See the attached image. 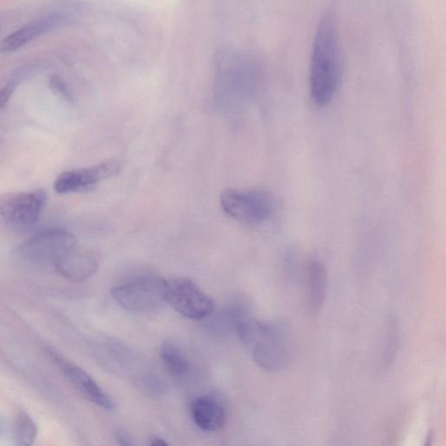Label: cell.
I'll list each match as a JSON object with an SVG mask.
<instances>
[{
	"instance_id": "1",
	"label": "cell",
	"mask_w": 446,
	"mask_h": 446,
	"mask_svg": "<svg viewBox=\"0 0 446 446\" xmlns=\"http://www.w3.org/2000/svg\"><path fill=\"white\" fill-rule=\"evenodd\" d=\"M341 77L340 44L337 20L326 12L317 26L309 70L310 96L316 106L333 101Z\"/></svg>"
},
{
	"instance_id": "2",
	"label": "cell",
	"mask_w": 446,
	"mask_h": 446,
	"mask_svg": "<svg viewBox=\"0 0 446 446\" xmlns=\"http://www.w3.org/2000/svg\"><path fill=\"white\" fill-rule=\"evenodd\" d=\"M244 344L252 348L256 365L266 372H279L291 361V331L286 323L255 320Z\"/></svg>"
},
{
	"instance_id": "3",
	"label": "cell",
	"mask_w": 446,
	"mask_h": 446,
	"mask_svg": "<svg viewBox=\"0 0 446 446\" xmlns=\"http://www.w3.org/2000/svg\"><path fill=\"white\" fill-rule=\"evenodd\" d=\"M78 248L74 235L62 228H52L33 235L17 249L19 258L31 265L55 267Z\"/></svg>"
},
{
	"instance_id": "4",
	"label": "cell",
	"mask_w": 446,
	"mask_h": 446,
	"mask_svg": "<svg viewBox=\"0 0 446 446\" xmlns=\"http://www.w3.org/2000/svg\"><path fill=\"white\" fill-rule=\"evenodd\" d=\"M167 281L156 274L133 278L111 291L114 301L130 312L142 313L155 309L166 301Z\"/></svg>"
},
{
	"instance_id": "5",
	"label": "cell",
	"mask_w": 446,
	"mask_h": 446,
	"mask_svg": "<svg viewBox=\"0 0 446 446\" xmlns=\"http://www.w3.org/2000/svg\"><path fill=\"white\" fill-rule=\"evenodd\" d=\"M46 199L43 190L0 195V220L13 231H27L38 222Z\"/></svg>"
},
{
	"instance_id": "6",
	"label": "cell",
	"mask_w": 446,
	"mask_h": 446,
	"mask_svg": "<svg viewBox=\"0 0 446 446\" xmlns=\"http://www.w3.org/2000/svg\"><path fill=\"white\" fill-rule=\"evenodd\" d=\"M220 202L227 215L249 224L266 222L274 212L273 200L264 191L226 189L221 195Z\"/></svg>"
},
{
	"instance_id": "7",
	"label": "cell",
	"mask_w": 446,
	"mask_h": 446,
	"mask_svg": "<svg viewBox=\"0 0 446 446\" xmlns=\"http://www.w3.org/2000/svg\"><path fill=\"white\" fill-rule=\"evenodd\" d=\"M166 301L188 319H204L214 309L212 298L188 278L167 281Z\"/></svg>"
},
{
	"instance_id": "8",
	"label": "cell",
	"mask_w": 446,
	"mask_h": 446,
	"mask_svg": "<svg viewBox=\"0 0 446 446\" xmlns=\"http://www.w3.org/2000/svg\"><path fill=\"white\" fill-rule=\"evenodd\" d=\"M121 167L116 160H109L98 165L62 173L57 178L55 189L60 194L87 191L99 181L117 176Z\"/></svg>"
},
{
	"instance_id": "9",
	"label": "cell",
	"mask_w": 446,
	"mask_h": 446,
	"mask_svg": "<svg viewBox=\"0 0 446 446\" xmlns=\"http://www.w3.org/2000/svg\"><path fill=\"white\" fill-rule=\"evenodd\" d=\"M50 356L60 372L85 399L106 410L113 408L111 398L103 391L90 375L69 360L62 358L57 353L50 352Z\"/></svg>"
},
{
	"instance_id": "10",
	"label": "cell",
	"mask_w": 446,
	"mask_h": 446,
	"mask_svg": "<svg viewBox=\"0 0 446 446\" xmlns=\"http://www.w3.org/2000/svg\"><path fill=\"white\" fill-rule=\"evenodd\" d=\"M98 267V260L94 256L77 248L60 260L55 270L67 281L81 283L91 277Z\"/></svg>"
},
{
	"instance_id": "11",
	"label": "cell",
	"mask_w": 446,
	"mask_h": 446,
	"mask_svg": "<svg viewBox=\"0 0 446 446\" xmlns=\"http://www.w3.org/2000/svg\"><path fill=\"white\" fill-rule=\"evenodd\" d=\"M191 413L196 426L203 431H220L226 422L223 406L217 399L209 396L196 398L191 405Z\"/></svg>"
},
{
	"instance_id": "12",
	"label": "cell",
	"mask_w": 446,
	"mask_h": 446,
	"mask_svg": "<svg viewBox=\"0 0 446 446\" xmlns=\"http://www.w3.org/2000/svg\"><path fill=\"white\" fill-rule=\"evenodd\" d=\"M308 305L312 316L319 315L326 297V267L320 260H310L308 265Z\"/></svg>"
},
{
	"instance_id": "13",
	"label": "cell",
	"mask_w": 446,
	"mask_h": 446,
	"mask_svg": "<svg viewBox=\"0 0 446 446\" xmlns=\"http://www.w3.org/2000/svg\"><path fill=\"white\" fill-rule=\"evenodd\" d=\"M55 23V19H48L20 28L0 42V53H9L16 51L27 44L28 42L39 37V35L51 29Z\"/></svg>"
},
{
	"instance_id": "14",
	"label": "cell",
	"mask_w": 446,
	"mask_h": 446,
	"mask_svg": "<svg viewBox=\"0 0 446 446\" xmlns=\"http://www.w3.org/2000/svg\"><path fill=\"white\" fill-rule=\"evenodd\" d=\"M160 358L167 372L177 380H184L190 372V363L177 345L166 342L160 349Z\"/></svg>"
},
{
	"instance_id": "15",
	"label": "cell",
	"mask_w": 446,
	"mask_h": 446,
	"mask_svg": "<svg viewBox=\"0 0 446 446\" xmlns=\"http://www.w3.org/2000/svg\"><path fill=\"white\" fill-rule=\"evenodd\" d=\"M38 429L36 424L29 414L22 412L18 415L14 424V440L15 445L30 446L36 440Z\"/></svg>"
},
{
	"instance_id": "16",
	"label": "cell",
	"mask_w": 446,
	"mask_h": 446,
	"mask_svg": "<svg viewBox=\"0 0 446 446\" xmlns=\"http://www.w3.org/2000/svg\"><path fill=\"white\" fill-rule=\"evenodd\" d=\"M50 87H51L53 92L60 97L67 99V101L72 99L69 85L60 75H53L50 78Z\"/></svg>"
},
{
	"instance_id": "17",
	"label": "cell",
	"mask_w": 446,
	"mask_h": 446,
	"mask_svg": "<svg viewBox=\"0 0 446 446\" xmlns=\"http://www.w3.org/2000/svg\"><path fill=\"white\" fill-rule=\"evenodd\" d=\"M398 342V330L395 322H391L389 327L387 346H386V360L388 363L391 362L395 355L396 348Z\"/></svg>"
},
{
	"instance_id": "18",
	"label": "cell",
	"mask_w": 446,
	"mask_h": 446,
	"mask_svg": "<svg viewBox=\"0 0 446 446\" xmlns=\"http://www.w3.org/2000/svg\"><path fill=\"white\" fill-rule=\"evenodd\" d=\"M17 84L18 78H13L0 89V109H3L7 104V102H9L14 90H15Z\"/></svg>"
},
{
	"instance_id": "19",
	"label": "cell",
	"mask_w": 446,
	"mask_h": 446,
	"mask_svg": "<svg viewBox=\"0 0 446 446\" xmlns=\"http://www.w3.org/2000/svg\"><path fill=\"white\" fill-rule=\"evenodd\" d=\"M116 437L117 441L119 442V444L121 445L130 446L133 445V442H132V438L130 435L125 433L123 431H117Z\"/></svg>"
},
{
	"instance_id": "20",
	"label": "cell",
	"mask_w": 446,
	"mask_h": 446,
	"mask_svg": "<svg viewBox=\"0 0 446 446\" xmlns=\"http://www.w3.org/2000/svg\"><path fill=\"white\" fill-rule=\"evenodd\" d=\"M150 445L153 446H164L169 444H167V442L163 440V438L155 437L152 438L151 443H150Z\"/></svg>"
}]
</instances>
